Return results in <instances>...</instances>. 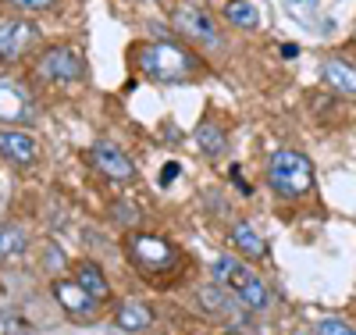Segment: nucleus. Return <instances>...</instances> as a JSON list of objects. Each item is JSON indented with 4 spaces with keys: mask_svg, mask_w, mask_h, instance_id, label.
<instances>
[{
    "mask_svg": "<svg viewBox=\"0 0 356 335\" xmlns=\"http://www.w3.org/2000/svg\"><path fill=\"white\" fill-rule=\"evenodd\" d=\"M175 25H178V33H182L186 40H193L196 47H207V50H221L225 40L218 33V25L211 22V15L193 8V4H182L175 11Z\"/></svg>",
    "mask_w": 356,
    "mask_h": 335,
    "instance_id": "nucleus-4",
    "label": "nucleus"
},
{
    "mask_svg": "<svg viewBox=\"0 0 356 335\" xmlns=\"http://www.w3.org/2000/svg\"><path fill=\"white\" fill-rule=\"evenodd\" d=\"M150 321H154L150 307L139 303V299H129L125 307L118 311V325H122L125 332H143V328H150Z\"/></svg>",
    "mask_w": 356,
    "mask_h": 335,
    "instance_id": "nucleus-14",
    "label": "nucleus"
},
{
    "mask_svg": "<svg viewBox=\"0 0 356 335\" xmlns=\"http://www.w3.org/2000/svg\"><path fill=\"white\" fill-rule=\"evenodd\" d=\"M282 4H285V11L292 18H300L303 25H314L321 18V0H282Z\"/></svg>",
    "mask_w": 356,
    "mask_h": 335,
    "instance_id": "nucleus-19",
    "label": "nucleus"
},
{
    "mask_svg": "<svg viewBox=\"0 0 356 335\" xmlns=\"http://www.w3.org/2000/svg\"><path fill=\"white\" fill-rule=\"evenodd\" d=\"M225 18L232 25H239V29H253L257 25V8L250 4V0H228V4H225Z\"/></svg>",
    "mask_w": 356,
    "mask_h": 335,
    "instance_id": "nucleus-18",
    "label": "nucleus"
},
{
    "mask_svg": "<svg viewBox=\"0 0 356 335\" xmlns=\"http://www.w3.org/2000/svg\"><path fill=\"white\" fill-rule=\"evenodd\" d=\"M267 186L285 200H300L314 186V161L300 150H275L267 161Z\"/></svg>",
    "mask_w": 356,
    "mask_h": 335,
    "instance_id": "nucleus-1",
    "label": "nucleus"
},
{
    "mask_svg": "<svg viewBox=\"0 0 356 335\" xmlns=\"http://www.w3.org/2000/svg\"><path fill=\"white\" fill-rule=\"evenodd\" d=\"M232 242H235L239 250H246L250 257H264V254H267L264 239L250 228V221H235V225H232Z\"/></svg>",
    "mask_w": 356,
    "mask_h": 335,
    "instance_id": "nucleus-16",
    "label": "nucleus"
},
{
    "mask_svg": "<svg viewBox=\"0 0 356 335\" xmlns=\"http://www.w3.org/2000/svg\"><path fill=\"white\" fill-rule=\"evenodd\" d=\"M89 154H93V164L107 175V178H118V182H129L132 175H136V168H132V161L122 154V150H118L114 143H107V139H97L93 143V150H89Z\"/></svg>",
    "mask_w": 356,
    "mask_h": 335,
    "instance_id": "nucleus-6",
    "label": "nucleus"
},
{
    "mask_svg": "<svg viewBox=\"0 0 356 335\" xmlns=\"http://www.w3.org/2000/svg\"><path fill=\"white\" fill-rule=\"evenodd\" d=\"M79 72H82V61H79V54L68 50V47H54V50H47V54L40 57V75H47V79L75 82Z\"/></svg>",
    "mask_w": 356,
    "mask_h": 335,
    "instance_id": "nucleus-5",
    "label": "nucleus"
},
{
    "mask_svg": "<svg viewBox=\"0 0 356 335\" xmlns=\"http://www.w3.org/2000/svg\"><path fill=\"white\" fill-rule=\"evenodd\" d=\"M75 282L93 296V299H104L111 289H107V279H104V271H100V264H93V260H82L79 264V271H75Z\"/></svg>",
    "mask_w": 356,
    "mask_h": 335,
    "instance_id": "nucleus-13",
    "label": "nucleus"
},
{
    "mask_svg": "<svg viewBox=\"0 0 356 335\" xmlns=\"http://www.w3.org/2000/svg\"><path fill=\"white\" fill-rule=\"evenodd\" d=\"M132 254H136V260L150 264V267H164V264H171V257H175L168 242L150 239V235H139V239H132Z\"/></svg>",
    "mask_w": 356,
    "mask_h": 335,
    "instance_id": "nucleus-11",
    "label": "nucleus"
},
{
    "mask_svg": "<svg viewBox=\"0 0 356 335\" xmlns=\"http://www.w3.org/2000/svg\"><path fill=\"white\" fill-rule=\"evenodd\" d=\"M214 275H218V282H225L228 289H235V296H239L246 307H253V311H264V307H267V289H264V282L253 275L250 267H243L235 257H218V260H214Z\"/></svg>",
    "mask_w": 356,
    "mask_h": 335,
    "instance_id": "nucleus-3",
    "label": "nucleus"
},
{
    "mask_svg": "<svg viewBox=\"0 0 356 335\" xmlns=\"http://www.w3.org/2000/svg\"><path fill=\"white\" fill-rule=\"evenodd\" d=\"M33 40H36V33L29 22H0V57L4 61L25 54V47Z\"/></svg>",
    "mask_w": 356,
    "mask_h": 335,
    "instance_id": "nucleus-7",
    "label": "nucleus"
},
{
    "mask_svg": "<svg viewBox=\"0 0 356 335\" xmlns=\"http://www.w3.org/2000/svg\"><path fill=\"white\" fill-rule=\"evenodd\" d=\"M18 8H29V11H40V8H50L54 0H15Z\"/></svg>",
    "mask_w": 356,
    "mask_h": 335,
    "instance_id": "nucleus-21",
    "label": "nucleus"
},
{
    "mask_svg": "<svg viewBox=\"0 0 356 335\" xmlns=\"http://www.w3.org/2000/svg\"><path fill=\"white\" fill-rule=\"evenodd\" d=\"M321 75H324V82H328L332 89L356 97V68L353 65H346V61H324Z\"/></svg>",
    "mask_w": 356,
    "mask_h": 335,
    "instance_id": "nucleus-12",
    "label": "nucleus"
},
{
    "mask_svg": "<svg viewBox=\"0 0 356 335\" xmlns=\"http://www.w3.org/2000/svg\"><path fill=\"white\" fill-rule=\"evenodd\" d=\"M33 118V107H29V97L18 86L0 82V121H29Z\"/></svg>",
    "mask_w": 356,
    "mask_h": 335,
    "instance_id": "nucleus-10",
    "label": "nucleus"
},
{
    "mask_svg": "<svg viewBox=\"0 0 356 335\" xmlns=\"http://www.w3.org/2000/svg\"><path fill=\"white\" fill-rule=\"evenodd\" d=\"M196 143H200V150H203V154H211V157L225 154V146H228V139H225V129H218L214 121H200V125H196Z\"/></svg>",
    "mask_w": 356,
    "mask_h": 335,
    "instance_id": "nucleus-15",
    "label": "nucleus"
},
{
    "mask_svg": "<svg viewBox=\"0 0 356 335\" xmlns=\"http://www.w3.org/2000/svg\"><path fill=\"white\" fill-rule=\"evenodd\" d=\"M0 154H4L8 161H15V164H33L36 161V143H33V136H25V132L4 129L0 132Z\"/></svg>",
    "mask_w": 356,
    "mask_h": 335,
    "instance_id": "nucleus-9",
    "label": "nucleus"
},
{
    "mask_svg": "<svg viewBox=\"0 0 356 335\" xmlns=\"http://www.w3.org/2000/svg\"><path fill=\"white\" fill-rule=\"evenodd\" d=\"M139 68L150 79H161V82H182L196 68V61L178 43L161 40V43H150V47L139 50Z\"/></svg>",
    "mask_w": 356,
    "mask_h": 335,
    "instance_id": "nucleus-2",
    "label": "nucleus"
},
{
    "mask_svg": "<svg viewBox=\"0 0 356 335\" xmlns=\"http://www.w3.org/2000/svg\"><path fill=\"white\" fill-rule=\"evenodd\" d=\"M317 335H356V328L346 325L342 318H324V321L317 325Z\"/></svg>",
    "mask_w": 356,
    "mask_h": 335,
    "instance_id": "nucleus-20",
    "label": "nucleus"
},
{
    "mask_svg": "<svg viewBox=\"0 0 356 335\" xmlns=\"http://www.w3.org/2000/svg\"><path fill=\"white\" fill-rule=\"evenodd\" d=\"M29 247V235L18 225H0V257H22Z\"/></svg>",
    "mask_w": 356,
    "mask_h": 335,
    "instance_id": "nucleus-17",
    "label": "nucleus"
},
{
    "mask_svg": "<svg viewBox=\"0 0 356 335\" xmlns=\"http://www.w3.org/2000/svg\"><path fill=\"white\" fill-rule=\"evenodd\" d=\"M54 296H57V303H61L68 314H82V318H89V314L97 311V299L89 296L75 279H72V282H68V279H65V282H57V286H54Z\"/></svg>",
    "mask_w": 356,
    "mask_h": 335,
    "instance_id": "nucleus-8",
    "label": "nucleus"
}]
</instances>
